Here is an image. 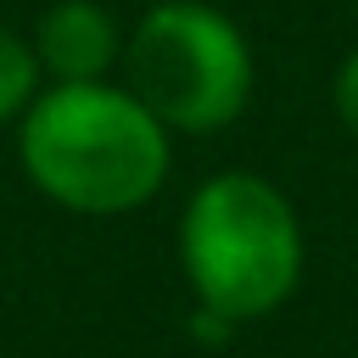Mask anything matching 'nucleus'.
<instances>
[{
	"label": "nucleus",
	"mask_w": 358,
	"mask_h": 358,
	"mask_svg": "<svg viewBox=\"0 0 358 358\" xmlns=\"http://www.w3.org/2000/svg\"><path fill=\"white\" fill-rule=\"evenodd\" d=\"M17 162L45 201L84 218H117L162 190L173 134L123 84H50L22 112Z\"/></svg>",
	"instance_id": "obj_1"
},
{
	"label": "nucleus",
	"mask_w": 358,
	"mask_h": 358,
	"mask_svg": "<svg viewBox=\"0 0 358 358\" xmlns=\"http://www.w3.org/2000/svg\"><path fill=\"white\" fill-rule=\"evenodd\" d=\"M179 263L196 308L229 324L274 313L302 280V224L296 207L246 168L213 173L190 190L179 218Z\"/></svg>",
	"instance_id": "obj_2"
},
{
	"label": "nucleus",
	"mask_w": 358,
	"mask_h": 358,
	"mask_svg": "<svg viewBox=\"0 0 358 358\" xmlns=\"http://www.w3.org/2000/svg\"><path fill=\"white\" fill-rule=\"evenodd\" d=\"M252 45L207 0H157L123 39V90L168 134H213L252 101Z\"/></svg>",
	"instance_id": "obj_3"
},
{
	"label": "nucleus",
	"mask_w": 358,
	"mask_h": 358,
	"mask_svg": "<svg viewBox=\"0 0 358 358\" xmlns=\"http://www.w3.org/2000/svg\"><path fill=\"white\" fill-rule=\"evenodd\" d=\"M28 45L39 56V73H50V84L106 78L123 62V28L101 0H56V6H45Z\"/></svg>",
	"instance_id": "obj_4"
},
{
	"label": "nucleus",
	"mask_w": 358,
	"mask_h": 358,
	"mask_svg": "<svg viewBox=\"0 0 358 358\" xmlns=\"http://www.w3.org/2000/svg\"><path fill=\"white\" fill-rule=\"evenodd\" d=\"M39 78L45 73H39L34 45L22 34H11V28H0V123L28 112V101L39 95Z\"/></svg>",
	"instance_id": "obj_5"
},
{
	"label": "nucleus",
	"mask_w": 358,
	"mask_h": 358,
	"mask_svg": "<svg viewBox=\"0 0 358 358\" xmlns=\"http://www.w3.org/2000/svg\"><path fill=\"white\" fill-rule=\"evenodd\" d=\"M330 101H336V117L347 123V134L358 140V50H347V56H341L336 84H330Z\"/></svg>",
	"instance_id": "obj_6"
}]
</instances>
